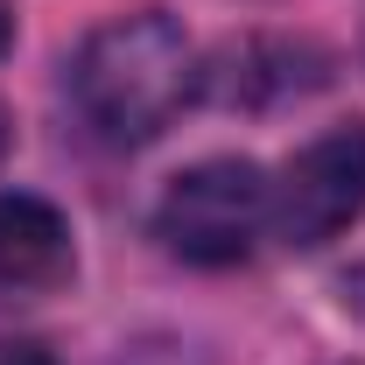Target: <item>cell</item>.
Returning <instances> with one entry per match:
<instances>
[{
    "instance_id": "obj_8",
    "label": "cell",
    "mask_w": 365,
    "mask_h": 365,
    "mask_svg": "<svg viewBox=\"0 0 365 365\" xmlns=\"http://www.w3.org/2000/svg\"><path fill=\"white\" fill-rule=\"evenodd\" d=\"M344 295H351V309H365V267L351 274V281H344Z\"/></svg>"
},
{
    "instance_id": "obj_2",
    "label": "cell",
    "mask_w": 365,
    "mask_h": 365,
    "mask_svg": "<svg viewBox=\"0 0 365 365\" xmlns=\"http://www.w3.org/2000/svg\"><path fill=\"white\" fill-rule=\"evenodd\" d=\"M267 197L274 182L246 155L190 162L155 204V239L190 267H232L267 239Z\"/></svg>"
},
{
    "instance_id": "obj_4",
    "label": "cell",
    "mask_w": 365,
    "mask_h": 365,
    "mask_svg": "<svg viewBox=\"0 0 365 365\" xmlns=\"http://www.w3.org/2000/svg\"><path fill=\"white\" fill-rule=\"evenodd\" d=\"M330 85V49L309 36H232L211 63L197 91H211L218 106H288Z\"/></svg>"
},
{
    "instance_id": "obj_7",
    "label": "cell",
    "mask_w": 365,
    "mask_h": 365,
    "mask_svg": "<svg viewBox=\"0 0 365 365\" xmlns=\"http://www.w3.org/2000/svg\"><path fill=\"white\" fill-rule=\"evenodd\" d=\"M0 365H56L36 337H0Z\"/></svg>"
},
{
    "instance_id": "obj_3",
    "label": "cell",
    "mask_w": 365,
    "mask_h": 365,
    "mask_svg": "<svg viewBox=\"0 0 365 365\" xmlns=\"http://www.w3.org/2000/svg\"><path fill=\"white\" fill-rule=\"evenodd\" d=\"M359 218H365V120H351V127H330L302 155L281 162L267 197V232L281 246L309 253Z\"/></svg>"
},
{
    "instance_id": "obj_1",
    "label": "cell",
    "mask_w": 365,
    "mask_h": 365,
    "mask_svg": "<svg viewBox=\"0 0 365 365\" xmlns=\"http://www.w3.org/2000/svg\"><path fill=\"white\" fill-rule=\"evenodd\" d=\"M197 78H204V63H197V43L182 36V21L162 7H140V14L98 21L78 43L63 91L91 127V140L140 148L197 98Z\"/></svg>"
},
{
    "instance_id": "obj_6",
    "label": "cell",
    "mask_w": 365,
    "mask_h": 365,
    "mask_svg": "<svg viewBox=\"0 0 365 365\" xmlns=\"http://www.w3.org/2000/svg\"><path fill=\"white\" fill-rule=\"evenodd\" d=\"M120 365H204L190 344H169V337H148V344H134Z\"/></svg>"
},
{
    "instance_id": "obj_5",
    "label": "cell",
    "mask_w": 365,
    "mask_h": 365,
    "mask_svg": "<svg viewBox=\"0 0 365 365\" xmlns=\"http://www.w3.org/2000/svg\"><path fill=\"white\" fill-rule=\"evenodd\" d=\"M71 274H78V246H71L63 211L7 190L0 197V302H43L71 288Z\"/></svg>"
},
{
    "instance_id": "obj_9",
    "label": "cell",
    "mask_w": 365,
    "mask_h": 365,
    "mask_svg": "<svg viewBox=\"0 0 365 365\" xmlns=\"http://www.w3.org/2000/svg\"><path fill=\"white\" fill-rule=\"evenodd\" d=\"M14 43V7H7V0H0V49Z\"/></svg>"
},
{
    "instance_id": "obj_10",
    "label": "cell",
    "mask_w": 365,
    "mask_h": 365,
    "mask_svg": "<svg viewBox=\"0 0 365 365\" xmlns=\"http://www.w3.org/2000/svg\"><path fill=\"white\" fill-rule=\"evenodd\" d=\"M7 140H14V120H7V106H0V155H7Z\"/></svg>"
}]
</instances>
